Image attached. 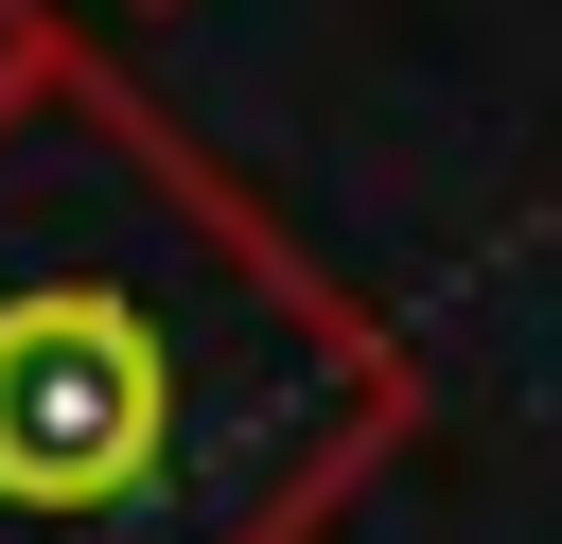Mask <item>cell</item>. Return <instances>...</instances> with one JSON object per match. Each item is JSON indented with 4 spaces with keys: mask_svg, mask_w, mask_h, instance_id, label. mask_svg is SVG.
I'll return each mask as SVG.
<instances>
[{
    "mask_svg": "<svg viewBox=\"0 0 562 544\" xmlns=\"http://www.w3.org/2000/svg\"><path fill=\"white\" fill-rule=\"evenodd\" d=\"M422 351L105 35L0 105V544H334Z\"/></svg>",
    "mask_w": 562,
    "mask_h": 544,
    "instance_id": "6da1fadb",
    "label": "cell"
},
{
    "mask_svg": "<svg viewBox=\"0 0 562 544\" xmlns=\"http://www.w3.org/2000/svg\"><path fill=\"white\" fill-rule=\"evenodd\" d=\"M70 53H88V18H70V0H0V105H35Z\"/></svg>",
    "mask_w": 562,
    "mask_h": 544,
    "instance_id": "7a4b0ae2",
    "label": "cell"
},
{
    "mask_svg": "<svg viewBox=\"0 0 562 544\" xmlns=\"http://www.w3.org/2000/svg\"><path fill=\"white\" fill-rule=\"evenodd\" d=\"M140 18H176V0H140Z\"/></svg>",
    "mask_w": 562,
    "mask_h": 544,
    "instance_id": "3957f363",
    "label": "cell"
}]
</instances>
